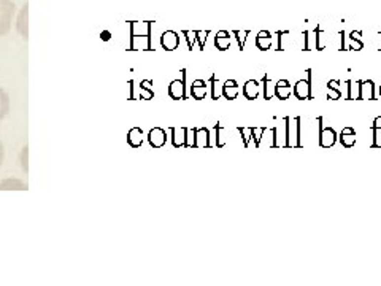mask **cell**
I'll use <instances>...</instances> for the list:
<instances>
[{
  "label": "cell",
  "mask_w": 381,
  "mask_h": 286,
  "mask_svg": "<svg viewBox=\"0 0 381 286\" xmlns=\"http://www.w3.org/2000/svg\"><path fill=\"white\" fill-rule=\"evenodd\" d=\"M16 5L13 0H0V37H5L13 26Z\"/></svg>",
  "instance_id": "6da1fadb"
},
{
  "label": "cell",
  "mask_w": 381,
  "mask_h": 286,
  "mask_svg": "<svg viewBox=\"0 0 381 286\" xmlns=\"http://www.w3.org/2000/svg\"><path fill=\"white\" fill-rule=\"evenodd\" d=\"M286 123V146H296L300 148V118H284Z\"/></svg>",
  "instance_id": "7a4b0ae2"
},
{
  "label": "cell",
  "mask_w": 381,
  "mask_h": 286,
  "mask_svg": "<svg viewBox=\"0 0 381 286\" xmlns=\"http://www.w3.org/2000/svg\"><path fill=\"white\" fill-rule=\"evenodd\" d=\"M131 49H145L149 51L151 48V23L145 29V32L137 31V27L132 24V32H131Z\"/></svg>",
  "instance_id": "3957f363"
},
{
  "label": "cell",
  "mask_w": 381,
  "mask_h": 286,
  "mask_svg": "<svg viewBox=\"0 0 381 286\" xmlns=\"http://www.w3.org/2000/svg\"><path fill=\"white\" fill-rule=\"evenodd\" d=\"M14 27H16L18 35L23 40H29V3L26 2L21 10L16 14V21H14Z\"/></svg>",
  "instance_id": "277c9868"
},
{
  "label": "cell",
  "mask_w": 381,
  "mask_h": 286,
  "mask_svg": "<svg viewBox=\"0 0 381 286\" xmlns=\"http://www.w3.org/2000/svg\"><path fill=\"white\" fill-rule=\"evenodd\" d=\"M181 73V80H173L169 84V96L173 100H184L188 97V92H186V70H183Z\"/></svg>",
  "instance_id": "5b68a950"
},
{
  "label": "cell",
  "mask_w": 381,
  "mask_h": 286,
  "mask_svg": "<svg viewBox=\"0 0 381 286\" xmlns=\"http://www.w3.org/2000/svg\"><path fill=\"white\" fill-rule=\"evenodd\" d=\"M318 127H319V145L322 148H330L335 145L337 134L332 127H322V118H318Z\"/></svg>",
  "instance_id": "8992f818"
},
{
  "label": "cell",
  "mask_w": 381,
  "mask_h": 286,
  "mask_svg": "<svg viewBox=\"0 0 381 286\" xmlns=\"http://www.w3.org/2000/svg\"><path fill=\"white\" fill-rule=\"evenodd\" d=\"M310 75L312 72L308 70V80H299L294 86V96L299 100H308L312 99V84H310Z\"/></svg>",
  "instance_id": "52a82bcc"
},
{
  "label": "cell",
  "mask_w": 381,
  "mask_h": 286,
  "mask_svg": "<svg viewBox=\"0 0 381 286\" xmlns=\"http://www.w3.org/2000/svg\"><path fill=\"white\" fill-rule=\"evenodd\" d=\"M148 142L153 148H162L167 142V132L162 127H153L148 134Z\"/></svg>",
  "instance_id": "ba28073f"
},
{
  "label": "cell",
  "mask_w": 381,
  "mask_h": 286,
  "mask_svg": "<svg viewBox=\"0 0 381 286\" xmlns=\"http://www.w3.org/2000/svg\"><path fill=\"white\" fill-rule=\"evenodd\" d=\"M29 184L19 178H5L0 181V191H27Z\"/></svg>",
  "instance_id": "9c48e42d"
},
{
  "label": "cell",
  "mask_w": 381,
  "mask_h": 286,
  "mask_svg": "<svg viewBox=\"0 0 381 286\" xmlns=\"http://www.w3.org/2000/svg\"><path fill=\"white\" fill-rule=\"evenodd\" d=\"M178 43H179V37L173 31H165L161 35V45L165 51H173V49L178 48Z\"/></svg>",
  "instance_id": "30bf717a"
},
{
  "label": "cell",
  "mask_w": 381,
  "mask_h": 286,
  "mask_svg": "<svg viewBox=\"0 0 381 286\" xmlns=\"http://www.w3.org/2000/svg\"><path fill=\"white\" fill-rule=\"evenodd\" d=\"M291 92H292V86L287 80H279V81H277L275 86H273V94H275L279 100L289 99Z\"/></svg>",
  "instance_id": "8fae6325"
},
{
  "label": "cell",
  "mask_w": 381,
  "mask_h": 286,
  "mask_svg": "<svg viewBox=\"0 0 381 286\" xmlns=\"http://www.w3.org/2000/svg\"><path fill=\"white\" fill-rule=\"evenodd\" d=\"M210 131L207 127H196V143L194 148H210Z\"/></svg>",
  "instance_id": "7c38bea8"
},
{
  "label": "cell",
  "mask_w": 381,
  "mask_h": 286,
  "mask_svg": "<svg viewBox=\"0 0 381 286\" xmlns=\"http://www.w3.org/2000/svg\"><path fill=\"white\" fill-rule=\"evenodd\" d=\"M261 94V83L256 80H248L243 86V96H245L248 100H254Z\"/></svg>",
  "instance_id": "4fadbf2b"
},
{
  "label": "cell",
  "mask_w": 381,
  "mask_h": 286,
  "mask_svg": "<svg viewBox=\"0 0 381 286\" xmlns=\"http://www.w3.org/2000/svg\"><path fill=\"white\" fill-rule=\"evenodd\" d=\"M172 132V143L176 148H181L186 145V132H188V127H170Z\"/></svg>",
  "instance_id": "5bb4252c"
},
{
  "label": "cell",
  "mask_w": 381,
  "mask_h": 286,
  "mask_svg": "<svg viewBox=\"0 0 381 286\" xmlns=\"http://www.w3.org/2000/svg\"><path fill=\"white\" fill-rule=\"evenodd\" d=\"M239 92H240V88H239V83L235 80H227V81H224V84H222V96H224V99H227V100L237 99Z\"/></svg>",
  "instance_id": "9a60e30c"
},
{
  "label": "cell",
  "mask_w": 381,
  "mask_h": 286,
  "mask_svg": "<svg viewBox=\"0 0 381 286\" xmlns=\"http://www.w3.org/2000/svg\"><path fill=\"white\" fill-rule=\"evenodd\" d=\"M207 91H208V84L204 80H196L191 84V96H192V99H196V100L205 99Z\"/></svg>",
  "instance_id": "2e32d148"
},
{
  "label": "cell",
  "mask_w": 381,
  "mask_h": 286,
  "mask_svg": "<svg viewBox=\"0 0 381 286\" xmlns=\"http://www.w3.org/2000/svg\"><path fill=\"white\" fill-rule=\"evenodd\" d=\"M340 143L345 148H351L356 145V131L353 127H343L340 134Z\"/></svg>",
  "instance_id": "e0dca14e"
},
{
  "label": "cell",
  "mask_w": 381,
  "mask_h": 286,
  "mask_svg": "<svg viewBox=\"0 0 381 286\" xmlns=\"http://www.w3.org/2000/svg\"><path fill=\"white\" fill-rule=\"evenodd\" d=\"M272 35L269 31H261L256 35V46L261 49V51H267V49L272 48Z\"/></svg>",
  "instance_id": "ac0fdd59"
},
{
  "label": "cell",
  "mask_w": 381,
  "mask_h": 286,
  "mask_svg": "<svg viewBox=\"0 0 381 286\" xmlns=\"http://www.w3.org/2000/svg\"><path fill=\"white\" fill-rule=\"evenodd\" d=\"M127 143L132 148H140L143 145V131L140 127H132L127 132Z\"/></svg>",
  "instance_id": "d6986e66"
},
{
  "label": "cell",
  "mask_w": 381,
  "mask_h": 286,
  "mask_svg": "<svg viewBox=\"0 0 381 286\" xmlns=\"http://www.w3.org/2000/svg\"><path fill=\"white\" fill-rule=\"evenodd\" d=\"M375 99V84L372 80L361 81V94L359 100H373Z\"/></svg>",
  "instance_id": "ffe728a7"
},
{
  "label": "cell",
  "mask_w": 381,
  "mask_h": 286,
  "mask_svg": "<svg viewBox=\"0 0 381 286\" xmlns=\"http://www.w3.org/2000/svg\"><path fill=\"white\" fill-rule=\"evenodd\" d=\"M214 46H216L219 51H226V49L231 48V35L226 31H221L216 34L214 37Z\"/></svg>",
  "instance_id": "44dd1931"
},
{
  "label": "cell",
  "mask_w": 381,
  "mask_h": 286,
  "mask_svg": "<svg viewBox=\"0 0 381 286\" xmlns=\"http://www.w3.org/2000/svg\"><path fill=\"white\" fill-rule=\"evenodd\" d=\"M8 111H10V97L6 94V91L0 86V121L6 118Z\"/></svg>",
  "instance_id": "7402d4cb"
},
{
  "label": "cell",
  "mask_w": 381,
  "mask_h": 286,
  "mask_svg": "<svg viewBox=\"0 0 381 286\" xmlns=\"http://www.w3.org/2000/svg\"><path fill=\"white\" fill-rule=\"evenodd\" d=\"M342 97V89H340V81L339 80H330L327 83V99L330 100H339Z\"/></svg>",
  "instance_id": "603a6c76"
},
{
  "label": "cell",
  "mask_w": 381,
  "mask_h": 286,
  "mask_svg": "<svg viewBox=\"0 0 381 286\" xmlns=\"http://www.w3.org/2000/svg\"><path fill=\"white\" fill-rule=\"evenodd\" d=\"M321 49L319 46V31L314 29V31L307 34V40H305V49Z\"/></svg>",
  "instance_id": "cb8c5ba5"
},
{
  "label": "cell",
  "mask_w": 381,
  "mask_h": 286,
  "mask_svg": "<svg viewBox=\"0 0 381 286\" xmlns=\"http://www.w3.org/2000/svg\"><path fill=\"white\" fill-rule=\"evenodd\" d=\"M151 84H153V83H151L149 80H143L140 83V96H141V99L149 100V99L154 97V91H153V86H151Z\"/></svg>",
  "instance_id": "d4e9b609"
},
{
  "label": "cell",
  "mask_w": 381,
  "mask_h": 286,
  "mask_svg": "<svg viewBox=\"0 0 381 286\" xmlns=\"http://www.w3.org/2000/svg\"><path fill=\"white\" fill-rule=\"evenodd\" d=\"M348 86V99L349 100H359V94H361V81H346Z\"/></svg>",
  "instance_id": "484cf974"
},
{
  "label": "cell",
  "mask_w": 381,
  "mask_h": 286,
  "mask_svg": "<svg viewBox=\"0 0 381 286\" xmlns=\"http://www.w3.org/2000/svg\"><path fill=\"white\" fill-rule=\"evenodd\" d=\"M19 162H21V169H23L24 174H29V146L27 145L23 149H21Z\"/></svg>",
  "instance_id": "4316f807"
},
{
  "label": "cell",
  "mask_w": 381,
  "mask_h": 286,
  "mask_svg": "<svg viewBox=\"0 0 381 286\" xmlns=\"http://www.w3.org/2000/svg\"><path fill=\"white\" fill-rule=\"evenodd\" d=\"M349 40H351V48L353 49H362L364 48V43H362V40H361V32H353L349 35Z\"/></svg>",
  "instance_id": "83f0119b"
},
{
  "label": "cell",
  "mask_w": 381,
  "mask_h": 286,
  "mask_svg": "<svg viewBox=\"0 0 381 286\" xmlns=\"http://www.w3.org/2000/svg\"><path fill=\"white\" fill-rule=\"evenodd\" d=\"M194 143H196V127H188V132H186V148H194Z\"/></svg>",
  "instance_id": "f1b7e54d"
},
{
  "label": "cell",
  "mask_w": 381,
  "mask_h": 286,
  "mask_svg": "<svg viewBox=\"0 0 381 286\" xmlns=\"http://www.w3.org/2000/svg\"><path fill=\"white\" fill-rule=\"evenodd\" d=\"M253 129V139H254V145L259 148L261 145V139H262V134L267 131V127H251Z\"/></svg>",
  "instance_id": "f546056e"
},
{
  "label": "cell",
  "mask_w": 381,
  "mask_h": 286,
  "mask_svg": "<svg viewBox=\"0 0 381 286\" xmlns=\"http://www.w3.org/2000/svg\"><path fill=\"white\" fill-rule=\"evenodd\" d=\"M240 134L243 135V140H245V146H249V139L253 137V129L251 127H239Z\"/></svg>",
  "instance_id": "4dcf8cb0"
},
{
  "label": "cell",
  "mask_w": 381,
  "mask_h": 286,
  "mask_svg": "<svg viewBox=\"0 0 381 286\" xmlns=\"http://www.w3.org/2000/svg\"><path fill=\"white\" fill-rule=\"evenodd\" d=\"M235 35H237V40H239V46H240V49H243V46H245V40H246V37H248V34H249V31H235L234 32Z\"/></svg>",
  "instance_id": "1f68e13d"
},
{
  "label": "cell",
  "mask_w": 381,
  "mask_h": 286,
  "mask_svg": "<svg viewBox=\"0 0 381 286\" xmlns=\"http://www.w3.org/2000/svg\"><path fill=\"white\" fill-rule=\"evenodd\" d=\"M373 143H372V148H378L381 146V131L378 127H373Z\"/></svg>",
  "instance_id": "d6a6232c"
},
{
  "label": "cell",
  "mask_w": 381,
  "mask_h": 286,
  "mask_svg": "<svg viewBox=\"0 0 381 286\" xmlns=\"http://www.w3.org/2000/svg\"><path fill=\"white\" fill-rule=\"evenodd\" d=\"M270 83L272 80L269 76H264V99H270L272 97V92H270Z\"/></svg>",
  "instance_id": "836d02e7"
},
{
  "label": "cell",
  "mask_w": 381,
  "mask_h": 286,
  "mask_svg": "<svg viewBox=\"0 0 381 286\" xmlns=\"http://www.w3.org/2000/svg\"><path fill=\"white\" fill-rule=\"evenodd\" d=\"M183 34L186 35V40H188V46H189V49H192L194 43H196V40H197V32H188V31H184Z\"/></svg>",
  "instance_id": "e575fe53"
},
{
  "label": "cell",
  "mask_w": 381,
  "mask_h": 286,
  "mask_svg": "<svg viewBox=\"0 0 381 286\" xmlns=\"http://www.w3.org/2000/svg\"><path fill=\"white\" fill-rule=\"evenodd\" d=\"M210 34L208 31H205V32H197V40H199V46H200V49H204V46H205V41H207V35Z\"/></svg>",
  "instance_id": "d590c367"
},
{
  "label": "cell",
  "mask_w": 381,
  "mask_h": 286,
  "mask_svg": "<svg viewBox=\"0 0 381 286\" xmlns=\"http://www.w3.org/2000/svg\"><path fill=\"white\" fill-rule=\"evenodd\" d=\"M3 159H5V146H3L2 140H0V167H2Z\"/></svg>",
  "instance_id": "8d00e7d4"
},
{
  "label": "cell",
  "mask_w": 381,
  "mask_h": 286,
  "mask_svg": "<svg viewBox=\"0 0 381 286\" xmlns=\"http://www.w3.org/2000/svg\"><path fill=\"white\" fill-rule=\"evenodd\" d=\"M373 127H378V129L381 127V116H378V118H377L375 121H373V124H372V129H373Z\"/></svg>",
  "instance_id": "74e56055"
},
{
  "label": "cell",
  "mask_w": 381,
  "mask_h": 286,
  "mask_svg": "<svg viewBox=\"0 0 381 286\" xmlns=\"http://www.w3.org/2000/svg\"><path fill=\"white\" fill-rule=\"evenodd\" d=\"M380 94H381V86H380Z\"/></svg>",
  "instance_id": "f35d334b"
}]
</instances>
